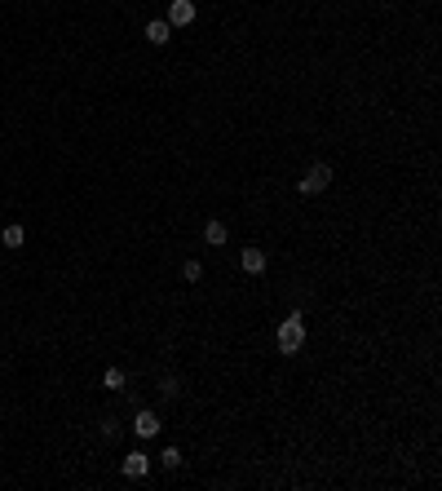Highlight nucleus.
I'll return each instance as SVG.
<instances>
[{
    "instance_id": "nucleus-3",
    "label": "nucleus",
    "mask_w": 442,
    "mask_h": 491,
    "mask_svg": "<svg viewBox=\"0 0 442 491\" xmlns=\"http://www.w3.org/2000/svg\"><path fill=\"white\" fill-rule=\"evenodd\" d=\"M195 0H173V5H168V27H191L195 23Z\"/></svg>"
},
{
    "instance_id": "nucleus-5",
    "label": "nucleus",
    "mask_w": 442,
    "mask_h": 491,
    "mask_svg": "<svg viewBox=\"0 0 442 491\" xmlns=\"http://www.w3.org/2000/svg\"><path fill=\"white\" fill-rule=\"evenodd\" d=\"M133 434H138V438H155V434H160V416L142 407V412L133 416Z\"/></svg>"
},
{
    "instance_id": "nucleus-1",
    "label": "nucleus",
    "mask_w": 442,
    "mask_h": 491,
    "mask_svg": "<svg viewBox=\"0 0 442 491\" xmlns=\"http://www.w3.org/2000/svg\"><path fill=\"white\" fill-rule=\"evenodd\" d=\"M275 346H279V354H297L305 346V310H292V315L279 323Z\"/></svg>"
},
{
    "instance_id": "nucleus-14",
    "label": "nucleus",
    "mask_w": 442,
    "mask_h": 491,
    "mask_svg": "<svg viewBox=\"0 0 442 491\" xmlns=\"http://www.w3.org/2000/svg\"><path fill=\"white\" fill-rule=\"evenodd\" d=\"M102 434L115 438V434H120V421H115V416H107V421H102Z\"/></svg>"
},
{
    "instance_id": "nucleus-15",
    "label": "nucleus",
    "mask_w": 442,
    "mask_h": 491,
    "mask_svg": "<svg viewBox=\"0 0 442 491\" xmlns=\"http://www.w3.org/2000/svg\"><path fill=\"white\" fill-rule=\"evenodd\" d=\"M0 217H5V208H0Z\"/></svg>"
},
{
    "instance_id": "nucleus-12",
    "label": "nucleus",
    "mask_w": 442,
    "mask_h": 491,
    "mask_svg": "<svg viewBox=\"0 0 442 491\" xmlns=\"http://www.w3.org/2000/svg\"><path fill=\"white\" fill-rule=\"evenodd\" d=\"M102 385H107V390H124V372H120V368H107Z\"/></svg>"
},
{
    "instance_id": "nucleus-8",
    "label": "nucleus",
    "mask_w": 442,
    "mask_h": 491,
    "mask_svg": "<svg viewBox=\"0 0 442 491\" xmlns=\"http://www.w3.org/2000/svg\"><path fill=\"white\" fill-rule=\"evenodd\" d=\"M204 239H208V244H213V248H221V244H226V239H230L226 222H208V226H204Z\"/></svg>"
},
{
    "instance_id": "nucleus-4",
    "label": "nucleus",
    "mask_w": 442,
    "mask_h": 491,
    "mask_svg": "<svg viewBox=\"0 0 442 491\" xmlns=\"http://www.w3.org/2000/svg\"><path fill=\"white\" fill-rule=\"evenodd\" d=\"M146 469H151V456H146V452H129L120 461V474L124 478H146Z\"/></svg>"
},
{
    "instance_id": "nucleus-2",
    "label": "nucleus",
    "mask_w": 442,
    "mask_h": 491,
    "mask_svg": "<svg viewBox=\"0 0 442 491\" xmlns=\"http://www.w3.org/2000/svg\"><path fill=\"white\" fill-rule=\"evenodd\" d=\"M328 186H332V164H310V169H305L301 173V182H297V191L301 195H319V191H328Z\"/></svg>"
},
{
    "instance_id": "nucleus-11",
    "label": "nucleus",
    "mask_w": 442,
    "mask_h": 491,
    "mask_svg": "<svg viewBox=\"0 0 442 491\" xmlns=\"http://www.w3.org/2000/svg\"><path fill=\"white\" fill-rule=\"evenodd\" d=\"M160 394L164 399H177V394H182V381H177V376H160Z\"/></svg>"
},
{
    "instance_id": "nucleus-10",
    "label": "nucleus",
    "mask_w": 442,
    "mask_h": 491,
    "mask_svg": "<svg viewBox=\"0 0 442 491\" xmlns=\"http://www.w3.org/2000/svg\"><path fill=\"white\" fill-rule=\"evenodd\" d=\"M182 279H186V284H199V279H204V261H186V266H182Z\"/></svg>"
},
{
    "instance_id": "nucleus-9",
    "label": "nucleus",
    "mask_w": 442,
    "mask_h": 491,
    "mask_svg": "<svg viewBox=\"0 0 442 491\" xmlns=\"http://www.w3.org/2000/svg\"><path fill=\"white\" fill-rule=\"evenodd\" d=\"M0 239H5V248H23L27 231H23V226H5V231H0Z\"/></svg>"
},
{
    "instance_id": "nucleus-13",
    "label": "nucleus",
    "mask_w": 442,
    "mask_h": 491,
    "mask_svg": "<svg viewBox=\"0 0 442 491\" xmlns=\"http://www.w3.org/2000/svg\"><path fill=\"white\" fill-rule=\"evenodd\" d=\"M160 461H164V469H177V465H182V452H177V447H164Z\"/></svg>"
},
{
    "instance_id": "nucleus-7",
    "label": "nucleus",
    "mask_w": 442,
    "mask_h": 491,
    "mask_svg": "<svg viewBox=\"0 0 442 491\" xmlns=\"http://www.w3.org/2000/svg\"><path fill=\"white\" fill-rule=\"evenodd\" d=\"M168 36H173V27H168L164 18H155V23H146V40H151V45H168Z\"/></svg>"
},
{
    "instance_id": "nucleus-6",
    "label": "nucleus",
    "mask_w": 442,
    "mask_h": 491,
    "mask_svg": "<svg viewBox=\"0 0 442 491\" xmlns=\"http://www.w3.org/2000/svg\"><path fill=\"white\" fill-rule=\"evenodd\" d=\"M239 266H244L248 275H261V270H266V253H261V248H244V253H239Z\"/></svg>"
}]
</instances>
